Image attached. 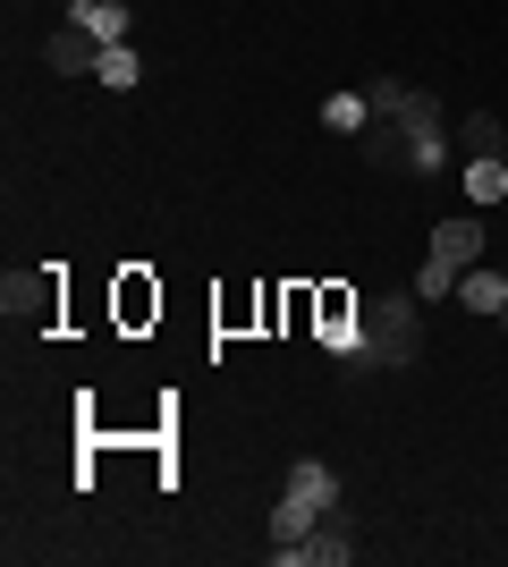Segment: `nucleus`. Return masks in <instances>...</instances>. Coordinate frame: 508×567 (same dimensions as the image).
Returning a JSON list of instances; mask_svg holds the SVG:
<instances>
[{"label": "nucleus", "instance_id": "nucleus-1", "mask_svg": "<svg viewBox=\"0 0 508 567\" xmlns=\"http://www.w3.org/2000/svg\"><path fill=\"white\" fill-rule=\"evenodd\" d=\"M415 339H424V322H415V288L407 297H373V306H356V331L339 339V355L356 364V373H390V364H407Z\"/></svg>", "mask_w": 508, "mask_h": 567}, {"label": "nucleus", "instance_id": "nucleus-2", "mask_svg": "<svg viewBox=\"0 0 508 567\" xmlns=\"http://www.w3.org/2000/svg\"><path fill=\"white\" fill-rule=\"evenodd\" d=\"M331 508H339V474L322 466V457H297V466H289V492H280V508H271V550L305 543Z\"/></svg>", "mask_w": 508, "mask_h": 567}, {"label": "nucleus", "instance_id": "nucleus-3", "mask_svg": "<svg viewBox=\"0 0 508 567\" xmlns=\"http://www.w3.org/2000/svg\"><path fill=\"white\" fill-rule=\"evenodd\" d=\"M348 559H356V534H348V517H339V508L305 534V543L271 550V567H348Z\"/></svg>", "mask_w": 508, "mask_h": 567}, {"label": "nucleus", "instance_id": "nucleus-4", "mask_svg": "<svg viewBox=\"0 0 508 567\" xmlns=\"http://www.w3.org/2000/svg\"><path fill=\"white\" fill-rule=\"evenodd\" d=\"M102 60V43L85 34V25H60V34H43V69H60V76H85Z\"/></svg>", "mask_w": 508, "mask_h": 567}, {"label": "nucleus", "instance_id": "nucleus-5", "mask_svg": "<svg viewBox=\"0 0 508 567\" xmlns=\"http://www.w3.org/2000/svg\"><path fill=\"white\" fill-rule=\"evenodd\" d=\"M458 306L484 313V322H500V313H508V271H475V262H466V271H458Z\"/></svg>", "mask_w": 508, "mask_h": 567}, {"label": "nucleus", "instance_id": "nucleus-6", "mask_svg": "<svg viewBox=\"0 0 508 567\" xmlns=\"http://www.w3.org/2000/svg\"><path fill=\"white\" fill-rule=\"evenodd\" d=\"M69 25H85V34L111 51V43H127V25H136V18H127V0H76Z\"/></svg>", "mask_w": 508, "mask_h": 567}, {"label": "nucleus", "instance_id": "nucleus-7", "mask_svg": "<svg viewBox=\"0 0 508 567\" xmlns=\"http://www.w3.org/2000/svg\"><path fill=\"white\" fill-rule=\"evenodd\" d=\"M433 255L440 262H458V271H466V262H484V220H433Z\"/></svg>", "mask_w": 508, "mask_h": 567}, {"label": "nucleus", "instance_id": "nucleus-8", "mask_svg": "<svg viewBox=\"0 0 508 567\" xmlns=\"http://www.w3.org/2000/svg\"><path fill=\"white\" fill-rule=\"evenodd\" d=\"M458 153H466V162H508V127H500L491 111H475V118L458 127Z\"/></svg>", "mask_w": 508, "mask_h": 567}, {"label": "nucleus", "instance_id": "nucleus-9", "mask_svg": "<svg viewBox=\"0 0 508 567\" xmlns=\"http://www.w3.org/2000/svg\"><path fill=\"white\" fill-rule=\"evenodd\" d=\"M94 76H102V85H111V94H127V85L145 76V60H136V43H111V51H102V60H94Z\"/></svg>", "mask_w": 508, "mask_h": 567}, {"label": "nucleus", "instance_id": "nucleus-10", "mask_svg": "<svg viewBox=\"0 0 508 567\" xmlns=\"http://www.w3.org/2000/svg\"><path fill=\"white\" fill-rule=\"evenodd\" d=\"M322 127H339V136H364V127H373V102H364V94H331V102H322Z\"/></svg>", "mask_w": 508, "mask_h": 567}, {"label": "nucleus", "instance_id": "nucleus-11", "mask_svg": "<svg viewBox=\"0 0 508 567\" xmlns=\"http://www.w3.org/2000/svg\"><path fill=\"white\" fill-rule=\"evenodd\" d=\"M440 297H458V262L424 255V271H415V306H440Z\"/></svg>", "mask_w": 508, "mask_h": 567}, {"label": "nucleus", "instance_id": "nucleus-12", "mask_svg": "<svg viewBox=\"0 0 508 567\" xmlns=\"http://www.w3.org/2000/svg\"><path fill=\"white\" fill-rule=\"evenodd\" d=\"M508 195V162H466V204H500Z\"/></svg>", "mask_w": 508, "mask_h": 567}, {"label": "nucleus", "instance_id": "nucleus-13", "mask_svg": "<svg viewBox=\"0 0 508 567\" xmlns=\"http://www.w3.org/2000/svg\"><path fill=\"white\" fill-rule=\"evenodd\" d=\"M500 331H508V313H500Z\"/></svg>", "mask_w": 508, "mask_h": 567}]
</instances>
